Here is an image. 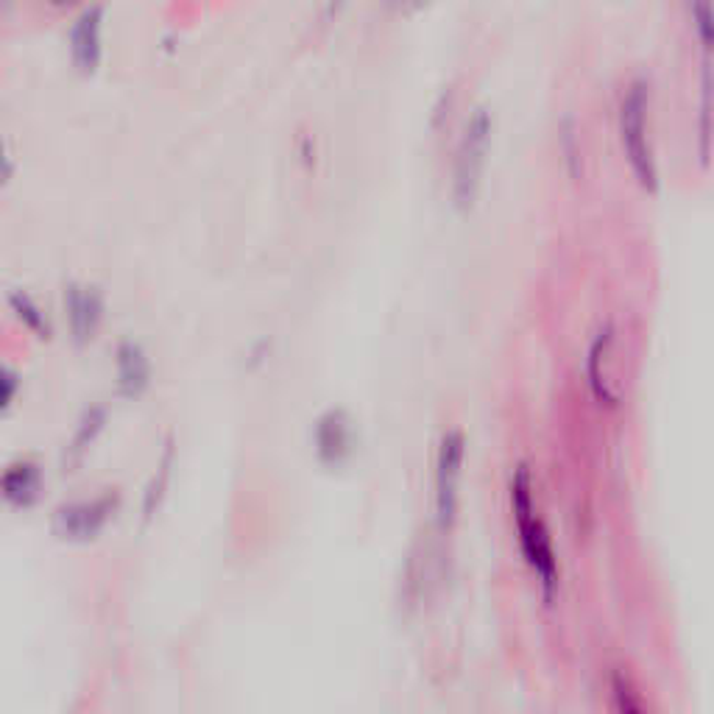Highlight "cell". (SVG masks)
<instances>
[{"instance_id":"1","label":"cell","mask_w":714,"mask_h":714,"mask_svg":"<svg viewBox=\"0 0 714 714\" xmlns=\"http://www.w3.org/2000/svg\"><path fill=\"white\" fill-rule=\"evenodd\" d=\"M511 500H514V516L516 525H519V541H522V553L528 559V564L539 572L541 586H545L547 600L553 597L555 578H559V570H555V555L553 547H550V536H547L545 525L536 516L534 508V494H530V478L522 466L516 472L514 483H511Z\"/></svg>"},{"instance_id":"10","label":"cell","mask_w":714,"mask_h":714,"mask_svg":"<svg viewBox=\"0 0 714 714\" xmlns=\"http://www.w3.org/2000/svg\"><path fill=\"white\" fill-rule=\"evenodd\" d=\"M690 12L698 39H701L703 50H709L712 48V0H690Z\"/></svg>"},{"instance_id":"13","label":"cell","mask_w":714,"mask_h":714,"mask_svg":"<svg viewBox=\"0 0 714 714\" xmlns=\"http://www.w3.org/2000/svg\"><path fill=\"white\" fill-rule=\"evenodd\" d=\"M349 0H327V17H338L343 7H347Z\"/></svg>"},{"instance_id":"5","label":"cell","mask_w":714,"mask_h":714,"mask_svg":"<svg viewBox=\"0 0 714 714\" xmlns=\"http://www.w3.org/2000/svg\"><path fill=\"white\" fill-rule=\"evenodd\" d=\"M104 25L106 9L98 3L81 9V14L75 17L73 28H70V59H73L79 73L93 75L98 70L101 59H104Z\"/></svg>"},{"instance_id":"14","label":"cell","mask_w":714,"mask_h":714,"mask_svg":"<svg viewBox=\"0 0 714 714\" xmlns=\"http://www.w3.org/2000/svg\"><path fill=\"white\" fill-rule=\"evenodd\" d=\"M50 9H73L75 3H81V0H45Z\"/></svg>"},{"instance_id":"2","label":"cell","mask_w":714,"mask_h":714,"mask_svg":"<svg viewBox=\"0 0 714 714\" xmlns=\"http://www.w3.org/2000/svg\"><path fill=\"white\" fill-rule=\"evenodd\" d=\"M620 137L636 182L645 187L647 194H656L658 171L651 137H647V87L642 81L631 84L620 104Z\"/></svg>"},{"instance_id":"4","label":"cell","mask_w":714,"mask_h":714,"mask_svg":"<svg viewBox=\"0 0 714 714\" xmlns=\"http://www.w3.org/2000/svg\"><path fill=\"white\" fill-rule=\"evenodd\" d=\"M460 466H464V435L458 430H449L442 438L438 460H435V516L444 534L453 528L455 511H458Z\"/></svg>"},{"instance_id":"6","label":"cell","mask_w":714,"mask_h":714,"mask_svg":"<svg viewBox=\"0 0 714 714\" xmlns=\"http://www.w3.org/2000/svg\"><path fill=\"white\" fill-rule=\"evenodd\" d=\"M352 449V428L341 410H332L318 424V453L329 464H338Z\"/></svg>"},{"instance_id":"16","label":"cell","mask_w":714,"mask_h":714,"mask_svg":"<svg viewBox=\"0 0 714 714\" xmlns=\"http://www.w3.org/2000/svg\"><path fill=\"white\" fill-rule=\"evenodd\" d=\"M3 168H7V154H3V145H0V176H3Z\"/></svg>"},{"instance_id":"3","label":"cell","mask_w":714,"mask_h":714,"mask_svg":"<svg viewBox=\"0 0 714 714\" xmlns=\"http://www.w3.org/2000/svg\"><path fill=\"white\" fill-rule=\"evenodd\" d=\"M491 145V115L489 109H478L472 118L466 120L464 137H460L458 156H455V179H453V196L458 210H472L475 199L480 194V182H483L485 156H489Z\"/></svg>"},{"instance_id":"12","label":"cell","mask_w":714,"mask_h":714,"mask_svg":"<svg viewBox=\"0 0 714 714\" xmlns=\"http://www.w3.org/2000/svg\"><path fill=\"white\" fill-rule=\"evenodd\" d=\"M386 3L397 14H417L422 12L424 7H430V0H386Z\"/></svg>"},{"instance_id":"7","label":"cell","mask_w":714,"mask_h":714,"mask_svg":"<svg viewBox=\"0 0 714 714\" xmlns=\"http://www.w3.org/2000/svg\"><path fill=\"white\" fill-rule=\"evenodd\" d=\"M611 341H614V332H611V327H606L589 349V386H592V391H595L597 402L600 405H614V394L609 391V383H606V377H602V372H600L602 354L609 352Z\"/></svg>"},{"instance_id":"8","label":"cell","mask_w":714,"mask_h":714,"mask_svg":"<svg viewBox=\"0 0 714 714\" xmlns=\"http://www.w3.org/2000/svg\"><path fill=\"white\" fill-rule=\"evenodd\" d=\"M70 311H73L75 327L93 332L95 321H98L101 302L93 291H73L70 293Z\"/></svg>"},{"instance_id":"15","label":"cell","mask_w":714,"mask_h":714,"mask_svg":"<svg viewBox=\"0 0 714 714\" xmlns=\"http://www.w3.org/2000/svg\"><path fill=\"white\" fill-rule=\"evenodd\" d=\"M7 397H9V383L7 379H0V405L7 402Z\"/></svg>"},{"instance_id":"11","label":"cell","mask_w":714,"mask_h":714,"mask_svg":"<svg viewBox=\"0 0 714 714\" xmlns=\"http://www.w3.org/2000/svg\"><path fill=\"white\" fill-rule=\"evenodd\" d=\"M106 505H84V508H79V514H70V522H75L73 530L81 536H90L95 534V530L101 528V522L106 519Z\"/></svg>"},{"instance_id":"9","label":"cell","mask_w":714,"mask_h":714,"mask_svg":"<svg viewBox=\"0 0 714 714\" xmlns=\"http://www.w3.org/2000/svg\"><path fill=\"white\" fill-rule=\"evenodd\" d=\"M120 377H124V386L129 391H137V388L143 386L149 372H145V361L140 349L134 347H124L120 349Z\"/></svg>"}]
</instances>
